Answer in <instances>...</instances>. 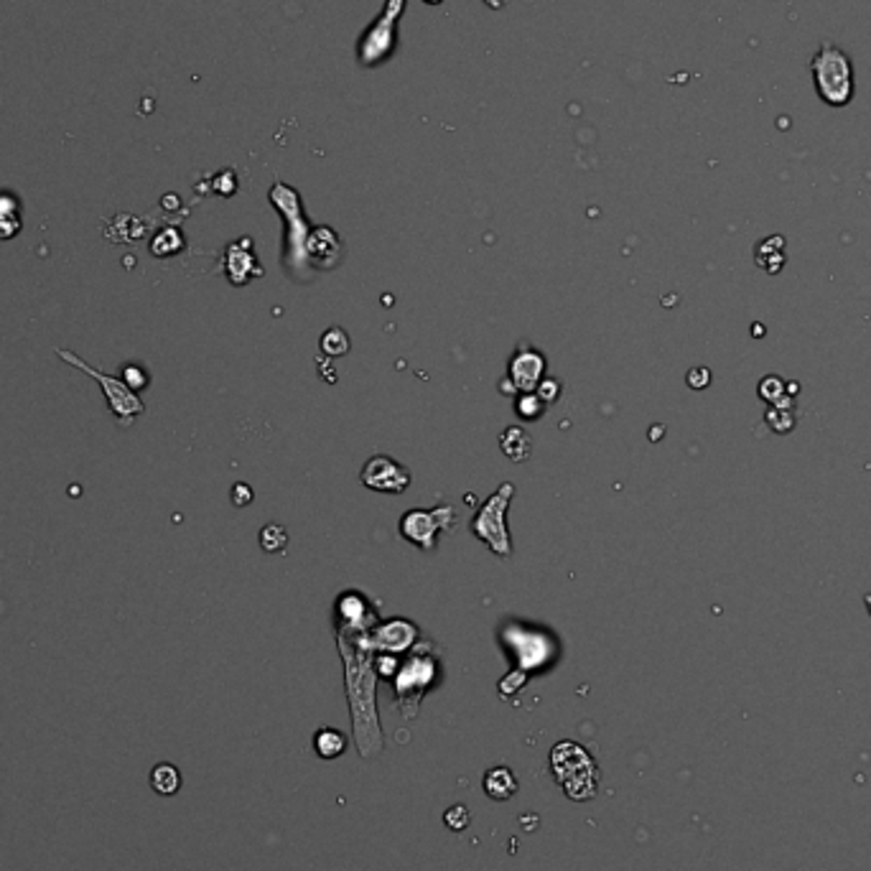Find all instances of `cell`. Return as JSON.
<instances>
[{"label": "cell", "mask_w": 871, "mask_h": 871, "mask_svg": "<svg viewBox=\"0 0 871 871\" xmlns=\"http://www.w3.org/2000/svg\"><path fill=\"white\" fill-rule=\"evenodd\" d=\"M232 494H243V497H235V505H247L253 500V489L247 485H237L232 489Z\"/></svg>", "instance_id": "obj_24"}, {"label": "cell", "mask_w": 871, "mask_h": 871, "mask_svg": "<svg viewBox=\"0 0 871 871\" xmlns=\"http://www.w3.org/2000/svg\"><path fill=\"white\" fill-rule=\"evenodd\" d=\"M864 607H867V611L871 614V594H867V596H864Z\"/></svg>", "instance_id": "obj_25"}, {"label": "cell", "mask_w": 871, "mask_h": 871, "mask_svg": "<svg viewBox=\"0 0 871 871\" xmlns=\"http://www.w3.org/2000/svg\"><path fill=\"white\" fill-rule=\"evenodd\" d=\"M517 410H520V416L523 418H538V413H540V401H538V395H530L527 393L525 398H520V403H517Z\"/></svg>", "instance_id": "obj_21"}, {"label": "cell", "mask_w": 871, "mask_h": 871, "mask_svg": "<svg viewBox=\"0 0 871 871\" xmlns=\"http://www.w3.org/2000/svg\"><path fill=\"white\" fill-rule=\"evenodd\" d=\"M57 354H59V360H64L66 365H72V367H77V369H82L84 375H89L97 385L102 387V393H105V401H107V408L113 410V416L118 418V424L121 426H130L138 416H143V410H145V406H143V401L138 398V393L136 390H130V387L125 385L122 383V377H113V375H105L102 369H97V367H92V365H87L84 360H80L74 352H69V349H57Z\"/></svg>", "instance_id": "obj_4"}, {"label": "cell", "mask_w": 871, "mask_h": 871, "mask_svg": "<svg viewBox=\"0 0 871 871\" xmlns=\"http://www.w3.org/2000/svg\"><path fill=\"white\" fill-rule=\"evenodd\" d=\"M711 383V369L709 367H693L688 372V385L693 390H704Z\"/></svg>", "instance_id": "obj_22"}, {"label": "cell", "mask_w": 871, "mask_h": 871, "mask_svg": "<svg viewBox=\"0 0 871 871\" xmlns=\"http://www.w3.org/2000/svg\"><path fill=\"white\" fill-rule=\"evenodd\" d=\"M431 678H433V663L428 657H413L406 668L398 673L395 686H398V698H401V709L406 713V719H413V713L418 709V698L428 688Z\"/></svg>", "instance_id": "obj_8"}, {"label": "cell", "mask_w": 871, "mask_h": 871, "mask_svg": "<svg viewBox=\"0 0 871 871\" xmlns=\"http://www.w3.org/2000/svg\"><path fill=\"white\" fill-rule=\"evenodd\" d=\"M322 352L329 354V357H342L349 352V337H346L345 329L334 326L329 329L324 337H322Z\"/></svg>", "instance_id": "obj_16"}, {"label": "cell", "mask_w": 871, "mask_h": 871, "mask_svg": "<svg viewBox=\"0 0 871 871\" xmlns=\"http://www.w3.org/2000/svg\"><path fill=\"white\" fill-rule=\"evenodd\" d=\"M446 826L448 828H456V831H464L469 826V811L464 805H454L451 811L446 813Z\"/></svg>", "instance_id": "obj_20"}, {"label": "cell", "mask_w": 871, "mask_h": 871, "mask_svg": "<svg viewBox=\"0 0 871 871\" xmlns=\"http://www.w3.org/2000/svg\"><path fill=\"white\" fill-rule=\"evenodd\" d=\"M122 383L130 387V390H136V393H138L141 387L148 385V377H145V372H143L141 367L130 365V367H125V369H122Z\"/></svg>", "instance_id": "obj_19"}, {"label": "cell", "mask_w": 871, "mask_h": 871, "mask_svg": "<svg viewBox=\"0 0 871 871\" xmlns=\"http://www.w3.org/2000/svg\"><path fill=\"white\" fill-rule=\"evenodd\" d=\"M759 395L762 401H767L772 406H790V401H782L785 395V383L777 377V375H767L762 383H759Z\"/></svg>", "instance_id": "obj_17"}, {"label": "cell", "mask_w": 871, "mask_h": 871, "mask_svg": "<svg viewBox=\"0 0 871 871\" xmlns=\"http://www.w3.org/2000/svg\"><path fill=\"white\" fill-rule=\"evenodd\" d=\"M416 640V629L410 627L408 622L398 619V622H390L385 627H380L372 640H369V648H385V649H406L410 642Z\"/></svg>", "instance_id": "obj_10"}, {"label": "cell", "mask_w": 871, "mask_h": 871, "mask_svg": "<svg viewBox=\"0 0 871 871\" xmlns=\"http://www.w3.org/2000/svg\"><path fill=\"white\" fill-rule=\"evenodd\" d=\"M339 649L346 665V690L352 704V721L357 729V747L365 757H372L383 747V734L375 709V670H372V655H369L372 648L365 627L342 625Z\"/></svg>", "instance_id": "obj_1"}, {"label": "cell", "mask_w": 871, "mask_h": 871, "mask_svg": "<svg viewBox=\"0 0 871 871\" xmlns=\"http://www.w3.org/2000/svg\"><path fill=\"white\" fill-rule=\"evenodd\" d=\"M558 393H561L558 383H556V380H546L543 385H538V401H543V403H553V401L558 398Z\"/></svg>", "instance_id": "obj_23"}, {"label": "cell", "mask_w": 871, "mask_h": 871, "mask_svg": "<svg viewBox=\"0 0 871 871\" xmlns=\"http://www.w3.org/2000/svg\"><path fill=\"white\" fill-rule=\"evenodd\" d=\"M151 788L159 795H176L179 788H182V772L176 770L174 765H168V762L156 765L153 772H151Z\"/></svg>", "instance_id": "obj_12"}, {"label": "cell", "mask_w": 871, "mask_h": 871, "mask_svg": "<svg viewBox=\"0 0 871 871\" xmlns=\"http://www.w3.org/2000/svg\"><path fill=\"white\" fill-rule=\"evenodd\" d=\"M285 543H288V533H285L284 527L273 525V523L263 527V533H261V546H263V550H268V553H281Z\"/></svg>", "instance_id": "obj_18"}, {"label": "cell", "mask_w": 871, "mask_h": 871, "mask_svg": "<svg viewBox=\"0 0 871 871\" xmlns=\"http://www.w3.org/2000/svg\"><path fill=\"white\" fill-rule=\"evenodd\" d=\"M515 494V486L505 482L500 486L489 500H486L482 509L477 512V517L471 520V533L485 540L489 550L500 558H509L512 546H509V533H507V505Z\"/></svg>", "instance_id": "obj_5"}, {"label": "cell", "mask_w": 871, "mask_h": 871, "mask_svg": "<svg viewBox=\"0 0 871 871\" xmlns=\"http://www.w3.org/2000/svg\"><path fill=\"white\" fill-rule=\"evenodd\" d=\"M502 451L512 462H525L530 456V439H527L525 431L517 426L507 428L505 436H502Z\"/></svg>", "instance_id": "obj_13"}, {"label": "cell", "mask_w": 871, "mask_h": 871, "mask_svg": "<svg viewBox=\"0 0 871 871\" xmlns=\"http://www.w3.org/2000/svg\"><path fill=\"white\" fill-rule=\"evenodd\" d=\"M362 485L372 492H383V494H401L406 492L410 485V471L406 466L398 464L395 459H390L385 454L372 456L360 474Z\"/></svg>", "instance_id": "obj_7"}, {"label": "cell", "mask_w": 871, "mask_h": 871, "mask_svg": "<svg viewBox=\"0 0 871 871\" xmlns=\"http://www.w3.org/2000/svg\"><path fill=\"white\" fill-rule=\"evenodd\" d=\"M20 229L19 202L8 194H0V237H13Z\"/></svg>", "instance_id": "obj_14"}, {"label": "cell", "mask_w": 871, "mask_h": 871, "mask_svg": "<svg viewBox=\"0 0 871 871\" xmlns=\"http://www.w3.org/2000/svg\"><path fill=\"white\" fill-rule=\"evenodd\" d=\"M314 747L319 751V757L334 759V757H339L345 751L346 739L337 729H322L316 734V739H314Z\"/></svg>", "instance_id": "obj_15"}, {"label": "cell", "mask_w": 871, "mask_h": 871, "mask_svg": "<svg viewBox=\"0 0 871 871\" xmlns=\"http://www.w3.org/2000/svg\"><path fill=\"white\" fill-rule=\"evenodd\" d=\"M485 790L494 800H507V797H512L517 792V780L507 767H494V770L486 772Z\"/></svg>", "instance_id": "obj_11"}, {"label": "cell", "mask_w": 871, "mask_h": 871, "mask_svg": "<svg viewBox=\"0 0 871 871\" xmlns=\"http://www.w3.org/2000/svg\"><path fill=\"white\" fill-rule=\"evenodd\" d=\"M451 520H454L451 505H439L433 509H410L401 520V535L421 550H433L436 535L446 527H451Z\"/></svg>", "instance_id": "obj_6"}, {"label": "cell", "mask_w": 871, "mask_h": 871, "mask_svg": "<svg viewBox=\"0 0 871 871\" xmlns=\"http://www.w3.org/2000/svg\"><path fill=\"white\" fill-rule=\"evenodd\" d=\"M811 69L815 77V89L823 97V102L836 105V107L849 105V100L853 97V66L849 57L836 43L823 41Z\"/></svg>", "instance_id": "obj_2"}, {"label": "cell", "mask_w": 871, "mask_h": 871, "mask_svg": "<svg viewBox=\"0 0 871 871\" xmlns=\"http://www.w3.org/2000/svg\"><path fill=\"white\" fill-rule=\"evenodd\" d=\"M546 369V360L538 354V352H523L512 360L509 365V377L512 383L520 387L523 393H533L538 383H540V375Z\"/></svg>", "instance_id": "obj_9"}, {"label": "cell", "mask_w": 871, "mask_h": 871, "mask_svg": "<svg viewBox=\"0 0 871 871\" xmlns=\"http://www.w3.org/2000/svg\"><path fill=\"white\" fill-rule=\"evenodd\" d=\"M550 765H553L558 785L566 790L568 797L588 800L594 795L596 782H599V772L584 747H579L573 742L556 744L550 751Z\"/></svg>", "instance_id": "obj_3"}]
</instances>
